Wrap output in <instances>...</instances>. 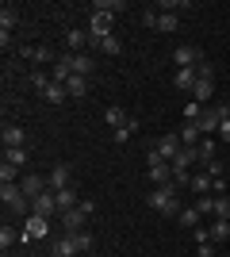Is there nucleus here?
<instances>
[{
  "instance_id": "f257e3e1",
  "label": "nucleus",
  "mask_w": 230,
  "mask_h": 257,
  "mask_svg": "<svg viewBox=\"0 0 230 257\" xmlns=\"http://www.w3.org/2000/svg\"><path fill=\"white\" fill-rule=\"evenodd\" d=\"M146 204L153 207V211H161V215H180L184 211V204H180V188L176 184H161V188H153L150 196H146Z\"/></svg>"
},
{
  "instance_id": "f03ea898",
  "label": "nucleus",
  "mask_w": 230,
  "mask_h": 257,
  "mask_svg": "<svg viewBox=\"0 0 230 257\" xmlns=\"http://www.w3.org/2000/svg\"><path fill=\"white\" fill-rule=\"evenodd\" d=\"M96 211V204L92 200H81L77 207H69L66 215H62V226H66V234H73V230H85V223H88V215Z\"/></svg>"
},
{
  "instance_id": "7ed1b4c3",
  "label": "nucleus",
  "mask_w": 230,
  "mask_h": 257,
  "mask_svg": "<svg viewBox=\"0 0 230 257\" xmlns=\"http://www.w3.org/2000/svg\"><path fill=\"white\" fill-rule=\"evenodd\" d=\"M0 200H4V207L16 215H31V200L23 196L20 184H0Z\"/></svg>"
},
{
  "instance_id": "20e7f679",
  "label": "nucleus",
  "mask_w": 230,
  "mask_h": 257,
  "mask_svg": "<svg viewBox=\"0 0 230 257\" xmlns=\"http://www.w3.org/2000/svg\"><path fill=\"white\" fill-rule=\"evenodd\" d=\"M46 234H50V219L46 215H27L23 219V230H20L23 242H35V238H46Z\"/></svg>"
},
{
  "instance_id": "39448f33",
  "label": "nucleus",
  "mask_w": 230,
  "mask_h": 257,
  "mask_svg": "<svg viewBox=\"0 0 230 257\" xmlns=\"http://www.w3.org/2000/svg\"><path fill=\"white\" fill-rule=\"evenodd\" d=\"M173 62H176V69H199V65H203V50L184 43V46L173 50Z\"/></svg>"
},
{
  "instance_id": "423d86ee",
  "label": "nucleus",
  "mask_w": 230,
  "mask_h": 257,
  "mask_svg": "<svg viewBox=\"0 0 230 257\" xmlns=\"http://www.w3.org/2000/svg\"><path fill=\"white\" fill-rule=\"evenodd\" d=\"M108 35H115V31H111V16L92 12V16H88V39H92V46H96L100 39H108Z\"/></svg>"
},
{
  "instance_id": "0eeeda50",
  "label": "nucleus",
  "mask_w": 230,
  "mask_h": 257,
  "mask_svg": "<svg viewBox=\"0 0 230 257\" xmlns=\"http://www.w3.org/2000/svg\"><path fill=\"white\" fill-rule=\"evenodd\" d=\"M20 188L27 200H35V196L50 192V184H46V177H39V173H27V177H20Z\"/></svg>"
},
{
  "instance_id": "6e6552de",
  "label": "nucleus",
  "mask_w": 230,
  "mask_h": 257,
  "mask_svg": "<svg viewBox=\"0 0 230 257\" xmlns=\"http://www.w3.org/2000/svg\"><path fill=\"white\" fill-rule=\"evenodd\" d=\"M153 150L161 154L165 161H173L176 154L184 150V142H180V135H176V131H173V135H161V139H157V146H153Z\"/></svg>"
},
{
  "instance_id": "1a4fd4ad",
  "label": "nucleus",
  "mask_w": 230,
  "mask_h": 257,
  "mask_svg": "<svg viewBox=\"0 0 230 257\" xmlns=\"http://www.w3.org/2000/svg\"><path fill=\"white\" fill-rule=\"evenodd\" d=\"M0 139H4V150H20V146H27V131L16 127V123H4Z\"/></svg>"
},
{
  "instance_id": "9d476101",
  "label": "nucleus",
  "mask_w": 230,
  "mask_h": 257,
  "mask_svg": "<svg viewBox=\"0 0 230 257\" xmlns=\"http://www.w3.org/2000/svg\"><path fill=\"white\" fill-rule=\"evenodd\" d=\"M31 215H46V219L62 215V211H58V200H54V192H43V196H35V200H31Z\"/></svg>"
},
{
  "instance_id": "9b49d317",
  "label": "nucleus",
  "mask_w": 230,
  "mask_h": 257,
  "mask_svg": "<svg viewBox=\"0 0 230 257\" xmlns=\"http://www.w3.org/2000/svg\"><path fill=\"white\" fill-rule=\"evenodd\" d=\"M50 77H54V85H66L69 77H73V54H58L54 69H50Z\"/></svg>"
},
{
  "instance_id": "f8f14e48",
  "label": "nucleus",
  "mask_w": 230,
  "mask_h": 257,
  "mask_svg": "<svg viewBox=\"0 0 230 257\" xmlns=\"http://www.w3.org/2000/svg\"><path fill=\"white\" fill-rule=\"evenodd\" d=\"M46 184H50V192L69 188V161H58L54 169H50V177H46Z\"/></svg>"
},
{
  "instance_id": "ddd939ff",
  "label": "nucleus",
  "mask_w": 230,
  "mask_h": 257,
  "mask_svg": "<svg viewBox=\"0 0 230 257\" xmlns=\"http://www.w3.org/2000/svg\"><path fill=\"white\" fill-rule=\"evenodd\" d=\"M88 43H92L88 31H77V27H69V31H66V54H81Z\"/></svg>"
},
{
  "instance_id": "4468645a",
  "label": "nucleus",
  "mask_w": 230,
  "mask_h": 257,
  "mask_svg": "<svg viewBox=\"0 0 230 257\" xmlns=\"http://www.w3.org/2000/svg\"><path fill=\"white\" fill-rule=\"evenodd\" d=\"M219 123H222V119H219V104H215V107H203V119H199L196 127H199V131H203V135L211 139V135L219 131Z\"/></svg>"
},
{
  "instance_id": "2eb2a0df",
  "label": "nucleus",
  "mask_w": 230,
  "mask_h": 257,
  "mask_svg": "<svg viewBox=\"0 0 230 257\" xmlns=\"http://www.w3.org/2000/svg\"><path fill=\"white\" fill-rule=\"evenodd\" d=\"M188 188H192L196 196H211V192H215V177H207V173H192Z\"/></svg>"
},
{
  "instance_id": "dca6fc26",
  "label": "nucleus",
  "mask_w": 230,
  "mask_h": 257,
  "mask_svg": "<svg viewBox=\"0 0 230 257\" xmlns=\"http://www.w3.org/2000/svg\"><path fill=\"white\" fill-rule=\"evenodd\" d=\"M104 119H108V127H111V131H119V127H127V123H131L127 107H119V104H111L108 111H104Z\"/></svg>"
},
{
  "instance_id": "f3484780",
  "label": "nucleus",
  "mask_w": 230,
  "mask_h": 257,
  "mask_svg": "<svg viewBox=\"0 0 230 257\" xmlns=\"http://www.w3.org/2000/svg\"><path fill=\"white\" fill-rule=\"evenodd\" d=\"M96 69V58L92 54H73V77H88Z\"/></svg>"
},
{
  "instance_id": "a211bd4d",
  "label": "nucleus",
  "mask_w": 230,
  "mask_h": 257,
  "mask_svg": "<svg viewBox=\"0 0 230 257\" xmlns=\"http://www.w3.org/2000/svg\"><path fill=\"white\" fill-rule=\"evenodd\" d=\"M54 200H58V211H62V215H66L69 207H77V204H81V196L73 192V184H69V188H62V192H54Z\"/></svg>"
},
{
  "instance_id": "6ab92c4d",
  "label": "nucleus",
  "mask_w": 230,
  "mask_h": 257,
  "mask_svg": "<svg viewBox=\"0 0 230 257\" xmlns=\"http://www.w3.org/2000/svg\"><path fill=\"white\" fill-rule=\"evenodd\" d=\"M207 230H211V242H215V246L230 242V219H215V223H211Z\"/></svg>"
},
{
  "instance_id": "aec40b11",
  "label": "nucleus",
  "mask_w": 230,
  "mask_h": 257,
  "mask_svg": "<svg viewBox=\"0 0 230 257\" xmlns=\"http://www.w3.org/2000/svg\"><path fill=\"white\" fill-rule=\"evenodd\" d=\"M176 27H180V16H176V12H161L157 23H153V31H165V35H173Z\"/></svg>"
},
{
  "instance_id": "412c9836",
  "label": "nucleus",
  "mask_w": 230,
  "mask_h": 257,
  "mask_svg": "<svg viewBox=\"0 0 230 257\" xmlns=\"http://www.w3.org/2000/svg\"><path fill=\"white\" fill-rule=\"evenodd\" d=\"M16 23H20V12L12 8V4H4V8H0V35H8Z\"/></svg>"
},
{
  "instance_id": "4be33fe9",
  "label": "nucleus",
  "mask_w": 230,
  "mask_h": 257,
  "mask_svg": "<svg viewBox=\"0 0 230 257\" xmlns=\"http://www.w3.org/2000/svg\"><path fill=\"white\" fill-rule=\"evenodd\" d=\"M173 85L180 88V92H192V85H196V69H176V73H173Z\"/></svg>"
},
{
  "instance_id": "5701e85b",
  "label": "nucleus",
  "mask_w": 230,
  "mask_h": 257,
  "mask_svg": "<svg viewBox=\"0 0 230 257\" xmlns=\"http://www.w3.org/2000/svg\"><path fill=\"white\" fill-rule=\"evenodd\" d=\"M50 253H54V257H77V246H73V238H69V234H62V238L54 242V246H50Z\"/></svg>"
},
{
  "instance_id": "b1692460",
  "label": "nucleus",
  "mask_w": 230,
  "mask_h": 257,
  "mask_svg": "<svg viewBox=\"0 0 230 257\" xmlns=\"http://www.w3.org/2000/svg\"><path fill=\"white\" fill-rule=\"evenodd\" d=\"M176 135H180V142H184V146H199V139H203V131H199L196 123H184Z\"/></svg>"
},
{
  "instance_id": "393cba45",
  "label": "nucleus",
  "mask_w": 230,
  "mask_h": 257,
  "mask_svg": "<svg viewBox=\"0 0 230 257\" xmlns=\"http://www.w3.org/2000/svg\"><path fill=\"white\" fill-rule=\"evenodd\" d=\"M176 223H180V226H192V230H196V226H203V215H199V207H184V211L176 215Z\"/></svg>"
},
{
  "instance_id": "a878e982",
  "label": "nucleus",
  "mask_w": 230,
  "mask_h": 257,
  "mask_svg": "<svg viewBox=\"0 0 230 257\" xmlns=\"http://www.w3.org/2000/svg\"><path fill=\"white\" fill-rule=\"evenodd\" d=\"M66 92H69L73 100L88 96V77H69V81H66Z\"/></svg>"
},
{
  "instance_id": "bb28decb",
  "label": "nucleus",
  "mask_w": 230,
  "mask_h": 257,
  "mask_svg": "<svg viewBox=\"0 0 230 257\" xmlns=\"http://www.w3.org/2000/svg\"><path fill=\"white\" fill-rule=\"evenodd\" d=\"M196 158H199V165H207V161H215V139H199V146H196Z\"/></svg>"
},
{
  "instance_id": "cd10ccee",
  "label": "nucleus",
  "mask_w": 230,
  "mask_h": 257,
  "mask_svg": "<svg viewBox=\"0 0 230 257\" xmlns=\"http://www.w3.org/2000/svg\"><path fill=\"white\" fill-rule=\"evenodd\" d=\"M23 54H27V58H31V62H35V65H46V62H58V58H54V54H50V50H46V46H27V50H23Z\"/></svg>"
},
{
  "instance_id": "c85d7f7f",
  "label": "nucleus",
  "mask_w": 230,
  "mask_h": 257,
  "mask_svg": "<svg viewBox=\"0 0 230 257\" xmlns=\"http://www.w3.org/2000/svg\"><path fill=\"white\" fill-rule=\"evenodd\" d=\"M69 238H73V246H77V257L92 249V234H88V226H85V230H73Z\"/></svg>"
},
{
  "instance_id": "c756f323",
  "label": "nucleus",
  "mask_w": 230,
  "mask_h": 257,
  "mask_svg": "<svg viewBox=\"0 0 230 257\" xmlns=\"http://www.w3.org/2000/svg\"><path fill=\"white\" fill-rule=\"evenodd\" d=\"M43 100H46V104H66L69 92H66V85H50V88L43 92Z\"/></svg>"
},
{
  "instance_id": "7c9ffc66",
  "label": "nucleus",
  "mask_w": 230,
  "mask_h": 257,
  "mask_svg": "<svg viewBox=\"0 0 230 257\" xmlns=\"http://www.w3.org/2000/svg\"><path fill=\"white\" fill-rule=\"evenodd\" d=\"M123 8H127L123 0H96V4H92V12H104V16H115V12H123Z\"/></svg>"
},
{
  "instance_id": "2f4dec72",
  "label": "nucleus",
  "mask_w": 230,
  "mask_h": 257,
  "mask_svg": "<svg viewBox=\"0 0 230 257\" xmlns=\"http://www.w3.org/2000/svg\"><path fill=\"white\" fill-rule=\"evenodd\" d=\"M96 50H104V54H111V58H115V54L123 50V43H119V35H108V39H100V43H96Z\"/></svg>"
},
{
  "instance_id": "473e14b6",
  "label": "nucleus",
  "mask_w": 230,
  "mask_h": 257,
  "mask_svg": "<svg viewBox=\"0 0 230 257\" xmlns=\"http://www.w3.org/2000/svg\"><path fill=\"white\" fill-rule=\"evenodd\" d=\"M134 131H138V119H131V123H127V127H119V131H111V139H115V142L123 146V142H131V135H134Z\"/></svg>"
},
{
  "instance_id": "72a5a7b5",
  "label": "nucleus",
  "mask_w": 230,
  "mask_h": 257,
  "mask_svg": "<svg viewBox=\"0 0 230 257\" xmlns=\"http://www.w3.org/2000/svg\"><path fill=\"white\" fill-rule=\"evenodd\" d=\"M4 161H8V165H16V169H20V165H27V146H20V150H4Z\"/></svg>"
},
{
  "instance_id": "f704fd0d",
  "label": "nucleus",
  "mask_w": 230,
  "mask_h": 257,
  "mask_svg": "<svg viewBox=\"0 0 230 257\" xmlns=\"http://www.w3.org/2000/svg\"><path fill=\"white\" fill-rule=\"evenodd\" d=\"M0 184H20V169L4 161V165H0Z\"/></svg>"
},
{
  "instance_id": "c9c22d12",
  "label": "nucleus",
  "mask_w": 230,
  "mask_h": 257,
  "mask_svg": "<svg viewBox=\"0 0 230 257\" xmlns=\"http://www.w3.org/2000/svg\"><path fill=\"white\" fill-rule=\"evenodd\" d=\"M31 85L39 88V92H46V88L54 85V77H50V73H43V69H35V73H31Z\"/></svg>"
},
{
  "instance_id": "e433bc0d",
  "label": "nucleus",
  "mask_w": 230,
  "mask_h": 257,
  "mask_svg": "<svg viewBox=\"0 0 230 257\" xmlns=\"http://www.w3.org/2000/svg\"><path fill=\"white\" fill-rule=\"evenodd\" d=\"M199 119H203V104H196V100L184 104V123H199Z\"/></svg>"
},
{
  "instance_id": "4c0bfd02",
  "label": "nucleus",
  "mask_w": 230,
  "mask_h": 257,
  "mask_svg": "<svg viewBox=\"0 0 230 257\" xmlns=\"http://www.w3.org/2000/svg\"><path fill=\"white\" fill-rule=\"evenodd\" d=\"M16 242H23V238H20V230H12V226H4V230H0V249L16 246Z\"/></svg>"
},
{
  "instance_id": "58836bf2",
  "label": "nucleus",
  "mask_w": 230,
  "mask_h": 257,
  "mask_svg": "<svg viewBox=\"0 0 230 257\" xmlns=\"http://www.w3.org/2000/svg\"><path fill=\"white\" fill-rule=\"evenodd\" d=\"M215 219H230V196H215Z\"/></svg>"
},
{
  "instance_id": "ea45409f",
  "label": "nucleus",
  "mask_w": 230,
  "mask_h": 257,
  "mask_svg": "<svg viewBox=\"0 0 230 257\" xmlns=\"http://www.w3.org/2000/svg\"><path fill=\"white\" fill-rule=\"evenodd\" d=\"M196 207H199V215H215V192H211V196H199Z\"/></svg>"
},
{
  "instance_id": "a19ab883",
  "label": "nucleus",
  "mask_w": 230,
  "mask_h": 257,
  "mask_svg": "<svg viewBox=\"0 0 230 257\" xmlns=\"http://www.w3.org/2000/svg\"><path fill=\"white\" fill-rule=\"evenodd\" d=\"M203 173H207V177H226V173H222V165H219V161H207V165H203Z\"/></svg>"
},
{
  "instance_id": "79ce46f5",
  "label": "nucleus",
  "mask_w": 230,
  "mask_h": 257,
  "mask_svg": "<svg viewBox=\"0 0 230 257\" xmlns=\"http://www.w3.org/2000/svg\"><path fill=\"white\" fill-rule=\"evenodd\" d=\"M199 257H215V242H199Z\"/></svg>"
},
{
  "instance_id": "37998d69",
  "label": "nucleus",
  "mask_w": 230,
  "mask_h": 257,
  "mask_svg": "<svg viewBox=\"0 0 230 257\" xmlns=\"http://www.w3.org/2000/svg\"><path fill=\"white\" fill-rule=\"evenodd\" d=\"M142 23H146V27H153V23H157V12H153V8L142 12Z\"/></svg>"
}]
</instances>
